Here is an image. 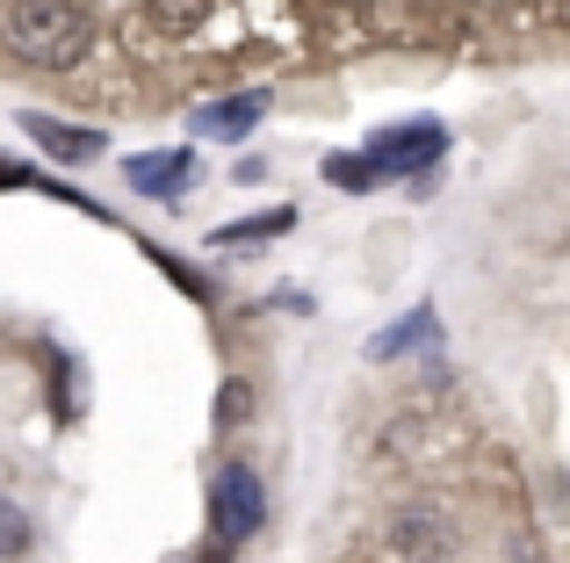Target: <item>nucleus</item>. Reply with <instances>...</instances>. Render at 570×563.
<instances>
[{
  "instance_id": "3",
  "label": "nucleus",
  "mask_w": 570,
  "mask_h": 563,
  "mask_svg": "<svg viewBox=\"0 0 570 563\" xmlns=\"http://www.w3.org/2000/svg\"><path fill=\"white\" fill-rule=\"evenodd\" d=\"M441 152H448V130L433 124V116H419V124H397V130H376V138H368V167H376V181L426 174Z\"/></svg>"
},
{
  "instance_id": "11",
  "label": "nucleus",
  "mask_w": 570,
  "mask_h": 563,
  "mask_svg": "<svg viewBox=\"0 0 570 563\" xmlns=\"http://www.w3.org/2000/svg\"><path fill=\"white\" fill-rule=\"evenodd\" d=\"M29 550V521L14 506H0V556H22Z\"/></svg>"
},
{
  "instance_id": "12",
  "label": "nucleus",
  "mask_w": 570,
  "mask_h": 563,
  "mask_svg": "<svg viewBox=\"0 0 570 563\" xmlns=\"http://www.w3.org/2000/svg\"><path fill=\"white\" fill-rule=\"evenodd\" d=\"M246 412H253V391H246V383H232V391H224V405H217V419H224V426H238Z\"/></svg>"
},
{
  "instance_id": "2",
  "label": "nucleus",
  "mask_w": 570,
  "mask_h": 563,
  "mask_svg": "<svg viewBox=\"0 0 570 563\" xmlns=\"http://www.w3.org/2000/svg\"><path fill=\"white\" fill-rule=\"evenodd\" d=\"M267 527V484L253 463H224L217 484H209V535H217V550H238V542H253Z\"/></svg>"
},
{
  "instance_id": "6",
  "label": "nucleus",
  "mask_w": 570,
  "mask_h": 563,
  "mask_svg": "<svg viewBox=\"0 0 570 563\" xmlns=\"http://www.w3.org/2000/svg\"><path fill=\"white\" fill-rule=\"evenodd\" d=\"M261 109H267V95H238V101H209L203 116H195V130H203V138H246L253 124H261Z\"/></svg>"
},
{
  "instance_id": "4",
  "label": "nucleus",
  "mask_w": 570,
  "mask_h": 563,
  "mask_svg": "<svg viewBox=\"0 0 570 563\" xmlns=\"http://www.w3.org/2000/svg\"><path fill=\"white\" fill-rule=\"evenodd\" d=\"M383 535L404 563H455V521H448L441 506H426V498H419V506H397Z\"/></svg>"
},
{
  "instance_id": "13",
  "label": "nucleus",
  "mask_w": 570,
  "mask_h": 563,
  "mask_svg": "<svg viewBox=\"0 0 570 563\" xmlns=\"http://www.w3.org/2000/svg\"><path fill=\"white\" fill-rule=\"evenodd\" d=\"M0 188H22V174H14V167H0Z\"/></svg>"
},
{
  "instance_id": "7",
  "label": "nucleus",
  "mask_w": 570,
  "mask_h": 563,
  "mask_svg": "<svg viewBox=\"0 0 570 563\" xmlns=\"http://www.w3.org/2000/svg\"><path fill=\"white\" fill-rule=\"evenodd\" d=\"M181 181H188V152H174V159H130V188H145V196H174Z\"/></svg>"
},
{
  "instance_id": "10",
  "label": "nucleus",
  "mask_w": 570,
  "mask_h": 563,
  "mask_svg": "<svg viewBox=\"0 0 570 563\" xmlns=\"http://www.w3.org/2000/svg\"><path fill=\"white\" fill-rule=\"evenodd\" d=\"M325 181L362 196V188H376V167H368V159H325Z\"/></svg>"
},
{
  "instance_id": "5",
  "label": "nucleus",
  "mask_w": 570,
  "mask_h": 563,
  "mask_svg": "<svg viewBox=\"0 0 570 563\" xmlns=\"http://www.w3.org/2000/svg\"><path fill=\"white\" fill-rule=\"evenodd\" d=\"M22 130H29V138H37V145H43L51 159H66V167H80V159H101V152H109V138H101V130L58 124V116H37V109L22 116Z\"/></svg>"
},
{
  "instance_id": "1",
  "label": "nucleus",
  "mask_w": 570,
  "mask_h": 563,
  "mask_svg": "<svg viewBox=\"0 0 570 563\" xmlns=\"http://www.w3.org/2000/svg\"><path fill=\"white\" fill-rule=\"evenodd\" d=\"M95 37H101V22L87 0H14V14H8V51L43 72H72L95 51Z\"/></svg>"
},
{
  "instance_id": "9",
  "label": "nucleus",
  "mask_w": 570,
  "mask_h": 563,
  "mask_svg": "<svg viewBox=\"0 0 570 563\" xmlns=\"http://www.w3.org/2000/svg\"><path fill=\"white\" fill-rule=\"evenodd\" d=\"M419 339H433V310H412V318H404V333H383L376 347V362H390V354H404V347H419Z\"/></svg>"
},
{
  "instance_id": "8",
  "label": "nucleus",
  "mask_w": 570,
  "mask_h": 563,
  "mask_svg": "<svg viewBox=\"0 0 570 563\" xmlns=\"http://www.w3.org/2000/svg\"><path fill=\"white\" fill-rule=\"evenodd\" d=\"M296 225V210H267V217H246V225H224L217 246H253V239H282Z\"/></svg>"
}]
</instances>
